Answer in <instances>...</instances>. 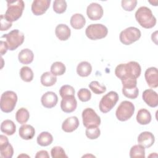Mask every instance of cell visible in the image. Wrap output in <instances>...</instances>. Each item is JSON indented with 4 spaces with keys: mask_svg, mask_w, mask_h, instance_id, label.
I'll list each match as a JSON object with an SVG mask.
<instances>
[{
    "mask_svg": "<svg viewBox=\"0 0 158 158\" xmlns=\"http://www.w3.org/2000/svg\"><path fill=\"white\" fill-rule=\"evenodd\" d=\"M137 22L144 28H151L156 24V19L151 10L146 6H141L135 12Z\"/></svg>",
    "mask_w": 158,
    "mask_h": 158,
    "instance_id": "obj_2",
    "label": "cell"
},
{
    "mask_svg": "<svg viewBox=\"0 0 158 158\" xmlns=\"http://www.w3.org/2000/svg\"><path fill=\"white\" fill-rule=\"evenodd\" d=\"M12 25V22H8L3 14L1 15V31H6L9 29Z\"/></svg>",
    "mask_w": 158,
    "mask_h": 158,
    "instance_id": "obj_41",
    "label": "cell"
},
{
    "mask_svg": "<svg viewBox=\"0 0 158 158\" xmlns=\"http://www.w3.org/2000/svg\"><path fill=\"white\" fill-rule=\"evenodd\" d=\"M20 77L23 81L25 82H30L33 79V72L29 67H22L20 70Z\"/></svg>",
    "mask_w": 158,
    "mask_h": 158,
    "instance_id": "obj_30",
    "label": "cell"
},
{
    "mask_svg": "<svg viewBox=\"0 0 158 158\" xmlns=\"http://www.w3.org/2000/svg\"><path fill=\"white\" fill-rule=\"evenodd\" d=\"M137 141L144 148H149L154 144L155 137L150 131H143L138 135Z\"/></svg>",
    "mask_w": 158,
    "mask_h": 158,
    "instance_id": "obj_18",
    "label": "cell"
},
{
    "mask_svg": "<svg viewBox=\"0 0 158 158\" xmlns=\"http://www.w3.org/2000/svg\"><path fill=\"white\" fill-rule=\"evenodd\" d=\"M35 157L36 158H49V156L47 151L41 150L37 152L35 156Z\"/></svg>",
    "mask_w": 158,
    "mask_h": 158,
    "instance_id": "obj_43",
    "label": "cell"
},
{
    "mask_svg": "<svg viewBox=\"0 0 158 158\" xmlns=\"http://www.w3.org/2000/svg\"><path fill=\"white\" fill-rule=\"evenodd\" d=\"M137 122L142 125L149 124L151 121V114L150 112L146 109H141L138 110L136 115Z\"/></svg>",
    "mask_w": 158,
    "mask_h": 158,
    "instance_id": "obj_23",
    "label": "cell"
},
{
    "mask_svg": "<svg viewBox=\"0 0 158 158\" xmlns=\"http://www.w3.org/2000/svg\"><path fill=\"white\" fill-rule=\"evenodd\" d=\"M7 10L4 17L9 22H13L19 20L25 8V3L22 0L7 1Z\"/></svg>",
    "mask_w": 158,
    "mask_h": 158,
    "instance_id": "obj_3",
    "label": "cell"
},
{
    "mask_svg": "<svg viewBox=\"0 0 158 158\" xmlns=\"http://www.w3.org/2000/svg\"><path fill=\"white\" fill-rule=\"evenodd\" d=\"M1 131L8 136L14 135L16 131V126L11 120H5L1 124Z\"/></svg>",
    "mask_w": 158,
    "mask_h": 158,
    "instance_id": "obj_26",
    "label": "cell"
},
{
    "mask_svg": "<svg viewBox=\"0 0 158 158\" xmlns=\"http://www.w3.org/2000/svg\"><path fill=\"white\" fill-rule=\"evenodd\" d=\"M104 10L102 7L97 2H92L89 4L86 9L88 17L91 20H98L103 15Z\"/></svg>",
    "mask_w": 158,
    "mask_h": 158,
    "instance_id": "obj_11",
    "label": "cell"
},
{
    "mask_svg": "<svg viewBox=\"0 0 158 158\" xmlns=\"http://www.w3.org/2000/svg\"><path fill=\"white\" fill-rule=\"evenodd\" d=\"M141 36V31L138 28L130 27L120 32L119 35V40L122 44L125 45H130L138 41Z\"/></svg>",
    "mask_w": 158,
    "mask_h": 158,
    "instance_id": "obj_8",
    "label": "cell"
},
{
    "mask_svg": "<svg viewBox=\"0 0 158 158\" xmlns=\"http://www.w3.org/2000/svg\"><path fill=\"white\" fill-rule=\"evenodd\" d=\"M0 153L3 158H11L14 154V149L9 143L8 138L3 135H0Z\"/></svg>",
    "mask_w": 158,
    "mask_h": 158,
    "instance_id": "obj_12",
    "label": "cell"
},
{
    "mask_svg": "<svg viewBox=\"0 0 158 158\" xmlns=\"http://www.w3.org/2000/svg\"><path fill=\"white\" fill-rule=\"evenodd\" d=\"M83 124L86 127H99L101 118L92 108H86L82 112Z\"/></svg>",
    "mask_w": 158,
    "mask_h": 158,
    "instance_id": "obj_10",
    "label": "cell"
},
{
    "mask_svg": "<svg viewBox=\"0 0 158 158\" xmlns=\"http://www.w3.org/2000/svg\"><path fill=\"white\" fill-rule=\"evenodd\" d=\"M1 38L6 40V42L7 44L9 50L14 51L23 43L25 36L22 32L17 29H15L8 33L3 35Z\"/></svg>",
    "mask_w": 158,
    "mask_h": 158,
    "instance_id": "obj_5",
    "label": "cell"
},
{
    "mask_svg": "<svg viewBox=\"0 0 158 158\" xmlns=\"http://www.w3.org/2000/svg\"><path fill=\"white\" fill-rule=\"evenodd\" d=\"M77 106V101L75 96H67L62 98L60 102V108L65 113L73 112Z\"/></svg>",
    "mask_w": 158,
    "mask_h": 158,
    "instance_id": "obj_15",
    "label": "cell"
},
{
    "mask_svg": "<svg viewBox=\"0 0 158 158\" xmlns=\"http://www.w3.org/2000/svg\"><path fill=\"white\" fill-rule=\"evenodd\" d=\"M79 120L76 116L66 118L62 124V129L66 133H71L77 130L79 126Z\"/></svg>",
    "mask_w": 158,
    "mask_h": 158,
    "instance_id": "obj_19",
    "label": "cell"
},
{
    "mask_svg": "<svg viewBox=\"0 0 158 158\" xmlns=\"http://www.w3.org/2000/svg\"><path fill=\"white\" fill-rule=\"evenodd\" d=\"M22 156H27V157H29V156H27V155L22 154V155H20V156H18V157H22Z\"/></svg>",
    "mask_w": 158,
    "mask_h": 158,
    "instance_id": "obj_45",
    "label": "cell"
},
{
    "mask_svg": "<svg viewBox=\"0 0 158 158\" xmlns=\"http://www.w3.org/2000/svg\"><path fill=\"white\" fill-rule=\"evenodd\" d=\"M40 81L42 85L49 87L53 86L56 83L57 77L51 72H46L41 75Z\"/></svg>",
    "mask_w": 158,
    "mask_h": 158,
    "instance_id": "obj_28",
    "label": "cell"
},
{
    "mask_svg": "<svg viewBox=\"0 0 158 158\" xmlns=\"http://www.w3.org/2000/svg\"><path fill=\"white\" fill-rule=\"evenodd\" d=\"M144 77L149 87L155 88L158 86V72L156 67H151L147 69L144 73Z\"/></svg>",
    "mask_w": 158,
    "mask_h": 158,
    "instance_id": "obj_14",
    "label": "cell"
},
{
    "mask_svg": "<svg viewBox=\"0 0 158 158\" xmlns=\"http://www.w3.org/2000/svg\"><path fill=\"white\" fill-rule=\"evenodd\" d=\"M19 134L20 137L23 139H31L35 135V130L31 125L24 124L19 128Z\"/></svg>",
    "mask_w": 158,
    "mask_h": 158,
    "instance_id": "obj_21",
    "label": "cell"
},
{
    "mask_svg": "<svg viewBox=\"0 0 158 158\" xmlns=\"http://www.w3.org/2000/svg\"><path fill=\"white\" fill-rule=\"evenodd\" d=\"M118 94L117 92L111 91L102 97L99 107L102 113H107L112 110L118 101Z\"/></svg>",
    "mask_w": 158,
    "mask_h": 158,
    "instance_id": "obj_9",
    "label": "cell"
},
{
    "mask_svg": "<svg viewBox=\"0 0 158 158\" xmlns=\"http://www.w3.org/2000/svg\"><path fill=\"white\" fill-rule=\"evenodd\" d=\"M136 0H122L121 5L125 11H132L137 5Z\"/></svg>",
    "mask_w": 158,
    "mask_h": 158,
    "instance_id": "obj_40",
    "label": "cell"
},
{
    "mask_svg": "<svg viewBox=\"0 0 158 158\" xmlns=\"http://www.w3.org/2000/svg\"><path fill=\"white\" fill-rule=\"evenodd\" d=\"M143 101L151 107H156L158 105V96L157 93L152 89H146L142 94Z\"/></svg>",
    "mask_w": 158,
    "mask_h": 158,
    "instance_id": "obj_17",
    "label": "cell"
},
{
    "mask_svg": "<svg viewBox=\"0 0 158 158\" xmlns=\"http://www.w3.org/2000/svg\"><path fill=\"white\" fill-rule=\"evenodd\" d=\"M37 143L41 146H48L53 141L52 135L48 131H43L40 133L36 139Z\"/></svg>",
    "mask_w": 158,
    "mask_h": 158,
    "instance_id": "obj_27",
    "label": "cell"
},
{
    "mask_svg": "<svg viewBox=\"0 0 158 158\" xmlns=\"http://www.w3.org/2000/svg\"><path fill=\"white\" fill-rule=\"evenodd\" d=\"M65 70V65L61 62H55L51 66V72L55 76L62 75Z\"/></svg>",
    "mask_w": 158,
    "mask_h": 158,
    "instance_id": "obj_32",
    "label": "cell"
},
{
    "mask_svg": "<svg viewBox=\"0 0 158 158\" xmlns=\"http://www.w3.org/2000/svg\"><path fill=\"white\" fill-rule=\"evenodd\" d=\"M78 99L82 102H87L90 100L91 98V93L87 88H81L77 93Z\"/></svg>",
    "mask_w": 158,
    "mask_h": 158,
    "instance_id": "obj_38",
    "label": "cell"
},
{
    "mask_svg": "<svg viewBox=\"0 0 158 158\" xmlns=\"http://www.w3.org/2000/svg\"><path fill=\"white\" fill-rule=\"evenodd\" d=\"M55 34L59 40L66 41L70 36L71 30L67 25L60 23L56 26L55 29Z\"/></svg>",
    "mask_w": 158,
    "mask_h": 158,
    "instance_id": "obj_20",
    "label": "cell"
},
{
    "mask_svg": "<svg viewBox=\"0 0 158 158\" xmlns=\"http://www.w3.org/2000/svg\"><path fill=\"white\" fill-rule=\"evenodd\" d=\"M0 52H1V55L3 56L4 54H5L7 50H9L8 49V46L7 44L6 41H4L2 40L1 41V44H0Z\"/></svg>",
    "mask_w": 158,
    "mask_h": 158,
    "instance_id": "obj_42",
    "label": "cell"
},
{
    "mask_svg": "<svg viewBox=\"0 0 158 158\" xmlns=\"http://www.w3.org/2000/svg\"><path fill=\"white\" fill-rule=\"evenodd\" d=\"M70 25L74 29H81L86 23V19L85 17L79 13L73 14L70 18Z\"/></svg>",
    "mask_w": 158,
    "mask_h": 158,
    "instance_id": "obj_24",
    "label": "cell"
},
{
    "mask_svg": "<svg viewBox=\"0 0 158 158\" xmlns=\"http://www.w3.org/2000/svg\"><path fill=\"white\" fill-rule=\"evenodd\" d=\"M135 110V106L131 102L123 101L117 108L115 111L116 117L121 122L127 121L132 117Z\"/></svg>",
    "mask_w": 158,
    "mask_h": 158,
    "instance_id": "obj_7",
    "label": "cell"
},
{
    "mask_svg": "<svg viewBox=\"0 0 158 158\" xmlns=\"http://www.w3.org/2000/svg\"><path fill=\"white\" fill-rule=\"evenodd\" d=\"M157 31H156L154 33H153L152 34V35H151V39H152V41H154L155 43H156V44H157Z\"/></svg>",
    "mask_w": 158,
    "mask_h": 158,
    "instance_id": "obj_44",
    "label": "cell"
},
{
    "mask_svg": "<svg viewBox=\"0 0 158 158\" xmlns=\"http://www.w3.org/2000/svg\"><path fill=\"white\" fill-rule=\"evenodd\" d=\"M51 0H35L31 4V11L35 15L44 14L50 6Z\"/></svg>",
    "mask_w": 158,
    "mask_h": 158,
    "instance_id": "obj_13",
    "label": "cell"
},
{
    "mask_svg": "<svg viewBox=\"0 0 158 158\" xmlns=\"http://www.w3.org/2000/svg\"><path fill=\"white\" fill-rule=\"evenodd\" d=\"M141 68L139 63L136 61H130L125 64H118L115 69V74L122 82L137 80L140 76Z\"/></svg>",
    "mask_w": 158,
    "mask_h": 158,
    "instance_id": "obj_1",
    "label": "cell"
},
{
    "mask_svg": "<svg viewBox=\"0 0 158 158\" xmlns=\"http://www.w3.org/2000/svg\"><path fill=\"white\" fill-rule=\"evenodd\" d=\"M41 102L44 107L51 109L56 106L58 102V97L54 92L47 91L41 96Z\"/></svg>",
    "mask_w": 158,
    "mask_h": 158,
    "instance_id": "obj_16",
    "label": "cell"
},
{
    "mask_svg": "<svg viewBox=\"0 0 158 158\" xmlns=\"http://www.w3.org/2000/svg\"><path fill=\"white\" fill-rule=\"evenodd\" d=\"M108 33L107 28L101 23L89 25L86 30V36L91 40H97L105 38Z\"/></svg>",
    "mask_w": 158,
    "mask_h": 158,
    "instance_id": "obj_6",
    "label": "cell"
},
{
    "mask_svg": "<svg viewBox=\"0 0 158 158\" xmlns=\"http://www.w3.org/2000/svg\"><path fill=\"white\" fill-rule=\"evenodd\" d=\"M92 72V66L87 61H82L77 67V73L81 77L89 76Z\"/></svg>",
    "mask_w": 158,
    "mask_h": 158,
    "instance_id": "obj_25",
    "label": "cell"
},
{
    "mask_svg": "<svg viewBox=\"0 0 158 158\" xmlns=\"http://www.w3.org/2000/svg\"><path fill=\"white\" fill-rule=\"evenodd\" d=\"M17 102V94L12 91H6L1 96V110L5 113L11 112L15 108Z\"/></svg>",
    "mask_w": 158,
    "mask_h": 158,
    "instance_id": "obj_4",
    "label": "cell"
},
{
    "mask_svg": "<svg viewBox=\"0 0 158 158\" xmlns=\"http://www.w3.org/2000/svg\"><path fill=\"white\" fill-rule=\"evenodd\" d=\"M34 59V54L31 50L28 48L23 49L18 55L19 61L22 64H30Z\"/></svg>",
    "mask_w": 158,
    "mask_h": 158,
    "instance_id": "obj_22",
    "label": "cell"
},
{
    "mask_svg": "<svg viewBox=\"0 0 158 158\" xmlns=\"http://www.w3.org/2000/svg\"><path fill=\"white\" fill-rule=\"evenodd\" d=\"M51 157L52 158H59V157H68L65 154L64 149L60 146H54L51 149Z\"/></svg>",
    "mask_w": 158,
    "mask_h": 158,
    "instance_id": "obj_39",
    "label": "cell"
},
{
    "mask_svg": "<svg viewBox=\"0 0 158 158\" xmlns=\"http://www.w3.org/2000/svg\"><path fill=\"white\" fill-rule=\"evenodd\" d=\"M130 157L131 158L135 157H145V148L140 145L136 144L133 146L130 151Z\"/></svg>",
    "mask_w": 158,
    "mask_h": 158,
    "instance_id": "obj_31",
    "label": "cell"
},
{
    "mask_svg": "<svg viewBox=\"0 0 158 158\" xmlns=\"http://www.w3.org/2000/svg\"><path fill=\"white\" fill-rule=\"evenodd\" d=\"M85 134L89 139H96L100 136L101 131L98 127H90L86 128Z\"/></svg>",
    "mask_w": 158,
    "mask_h": 158,
    "instance_id": "obj_36",
    "label": "cell"
},
{
    "mask_svg": "<svg viewBox=\"0 0 158 158\" xmlns=\"http://www.w3.org/2000/svg\"><path fill=\"white\" fill-rule=\"evenodd\" d=\"M30 118V113L28 110L22 107L19 109L15 113V119L17 122L20 124L25 123Z\"/></svg>",
    "mask_w": 158,
    "mask_h": 158,
    "instance_id": "obj_29",
    "label": "cell"
},
{
    "mask_svg": "<svg viewBox=\"0 0 158 158\" xmlns=\"http://www.w3.org/2000/svg\"><path fill=\"white\" fill-rule=\"evenodd\" d=\"M123 94L129 99H136L139 94V90L137 86L133 88H123L122 87Z\"/></svg>",
    "mask_w": 158,
    "mask_h": 158,
    "instance_id": "obj_34",
    "label": "cell"
},
{
    "mask_svg": "<svg viewBox=\"0 0 158 158\" xmlns=\"http://www.w3.org/2000/svg\"><path fill=\"white\" fill-rule=\"evenodd\" d=\"M89 88L94 93L96 94L104 93L106 91V86L100 84L98 81H92L89 84Z\"/></svg>",
    "mask_w": 158,
    "mask_h": 158,
    "instance_id": "obj_33",
    "label": "cell"
},
{
    "mask_svg": "<svg viewBox=\"0 0 158 158\" xmlns=\"http://www.w3.org/2000/svg\"><path fill=\"white\" fill-rule=\"evenodd\" d=\"M67 6V2L64 0H55L53 2V10L57 14L65 12Z\"/></svg>",
    "mask_w": 158,
    "mask_h": 158,
    "instance_id": "obj_35",
    "label": "cell"
},
{
    "mask_svg": "<svg viewBox=\"0 0 158 158\" xmlns=\"http://www.w3.org/2000/svg\"><path fill=\"white\" fill-rule=\"evenodd\" d=\"M59 93L62 98L67 96H75V91L73 86L69 85H64L60 87Z\"/></svg>",
    "mask_w": 158,
    "mask_h": 158,
    "instance_id": "obj_37",
    "label": "cell"
}]
</instances>
